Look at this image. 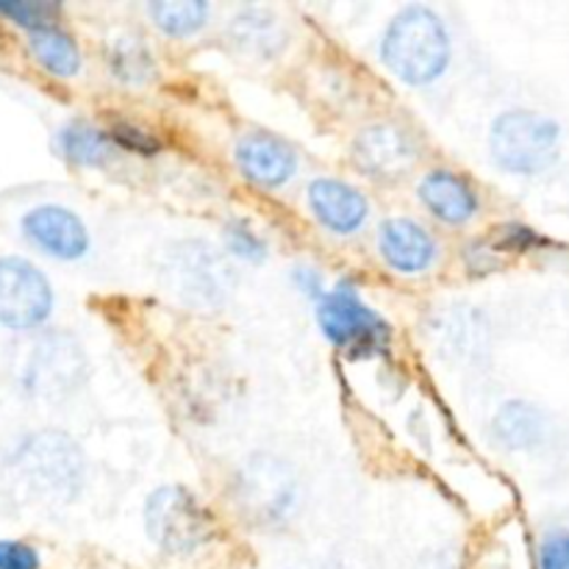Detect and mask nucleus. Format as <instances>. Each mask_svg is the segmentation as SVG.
I'll list each match as a JSON object with an SVG mask.
<instances>
[{
	"label": "nucleus",
	"instance_id": "3",
	"mask_svg": "<svg viewBox=\"0 0 569 569\" xmlns=\"http://www.w3.org/2000/svg\"><path fill=\"white\" fill-rule=\"evenodd\" d=\"M144 528L167 553H192L211 537V517L189 489L161 487L144 503Z\"/></svg>",
	"mask_w": 569,
	"mask_h": 569
},
{
	"label": "nucleus",
	"instance_id": "21",
	"mask_svg": "<svg viewBox=\"0 0 569 569\" xmlns=\"http://www.w3.org/2000/svg\"><path fill=\"white\" fill-rule=\"evenodd\" d=\"M109 137L111 142H114V148L131 150V153H139V156H153L156 150L161 148V142L153 137V133L144 131V128L131 126V122H120V126H114Z\"/></svg>",
	"mask_w": 569,
	"mask_h": 569
},
{
	"label": "nucleus",
	"instance_id": "2",
	"mask_svg": "<svg viewBox=\"0 0 569 569\" xmlns=\"http://www.w3.org/2000/svg\"><path fill=\"white\" fill-rule=\"evenodd\" d=\"M561 128L537 111H506L495 120L489 133V150L500 170L517 176H537L548 170L559 156Z\"/></svg>",
	"mask_w": 569,
	"mask_h": 569
},
{
	"label": "nucleus",
	"instance_id": "10",
	"mask_svg": "<svg viewBox=\"0 0 569 569\" xmlns=\"http://www.w3.org/2000/svg\"><path fill=\"white\" fill-rule=\"evenodd\" d=\"M378 244H381V256L387 259V264L403 276L428 270L437 259V242H433L431 233L417 222L403 220V217L383 222Z\"/></svg>",
	"mask_w": 569,
	"mask_h": 569
},
{
	"label": "nucleus",
	"instance_id": "14",
	"mask_svg": "<svg viewBox=\"0 0 569 569\" xmlns=\"http://www.w3.org/2000/svg\"><path fill=\"white\" fill-rule=\"evenodd\" d=\"M59 148L61 153H64V159H70L72 164H81V167H100L106 164V161L114 159L117 153L109 133L89 126V122L83 120H76L70 122V126L61 128Z\"/></svg>",
	"mask_w": 569,
	"mask_h": 569
},
{
	"label": "nucleus",
	"instance_id": "6",
	"mask_svg": "<svg viewBox=\"0 0 569 569\" xmlns=\"http://www.w3.org/2000/svg\"><path fill=\"white\" fill-rule=\"evenodd\" d=\"M50 311H53V289L44 272L17 256L0 259V326L11 331H28L42 326Z\"/></svg>",
	"mask_w": 569,
	"mask_h": 569
},
{
	"label": "nucleus",
	"instance_id": "24",
	"mask_svg": "<svg viewBox=\"0 0 569 569\" xmlns=\"http://www.w3.org/2000/svg\"><path fill=\"white\" fill-rule=\"evenodd\" d=\"M537 242L539 237L526 226H506L503 231H500V248L506 250H526L533 248Z\"/></svg>",
	"mask_w": 569,
	"mask_h": 569
},
{
	"label": "nucleus",
	"instance_id": "4",
	"mask_svg": "<svg viewBox=\"0 0 569 569\" xmlns=\"http://www.w3.org/2000/svg\"><path fill=\"white\" fill-rule=\"evenodd\" d=\"M317 320L322 333L353 356L376 353L389 339V326L365 306L353 283H337L317 298Z\"/></svg>",
	"mask_w": 569,
	"mask_h": 569
},
{
	"label": "nucleus",
	"instance_id": "19",
	"mask_svg": "<svg viewBox=\"0 0 569 569\" xmlns=\"http://www.w3.org/2000/svg\"><path fill=\"white\" fill-rule=\"evenodd\" d=\"M0 14L14 20L17 26L28 28V31H39V28L53 26L59 6L53 3H28V0H0Z\"/></svg>",
	"mask_w": 569,
	"mask_h": 569
},
{
	"label": "nucleus",
	"instance_id": "17",
	"mask_svg": "<svg viewBox=\"0 0 569 569\" xmlns=\"http://www.w3.org/2000/svg\"><path fill=\"white\" fill-rule=\"evenodd\" d=\"M156 28L167 37H189L200 31L209 17V6L203 0H156L148 6Z\"/></svg>",
	"mask_w": 569,
	"mask_h": 569
},
{
	"label": "nucleus",
	"instance_id": "8",
	"mask_svg": "<svg viewBox=\"0 0 569 569\" xmlns=\"http://www.w3.org/2000/svg\"><path fill=\"white\" fill-rule=\"evenodd\" d=\"M237 164L250 183L276 189L295 176L298 159L292 148L272 133H248L237 144Z\"/></svg>",
	"mask_w": 569,
	"mask_h": 569
},
{
	"label": "nucleus",
	"instance_id": "15",
	"mask_svg": "<svg viewBox=\"0 0 569 569\" xmlns=\"http://www.w3.org/2000/svg\"><path fill=\"white\" fill-rule=\"evenodd\" d=\"M28 48H31L33 59L42 64V70H48L56 78H72L78 72V67H81L78 44L72 42L70 33H64L56 26L31 31Z\"/></svg>",
	"mask_w": 569,
	"mask_h": 569
},
{
	"label": "nucleus",
	"instance_id": "12",
	"mask_svg": "<svg viewBox=\"0 0 569 569\" xmlns=\"http://www.w3.org/2000/svg\"><path fill=\"white\" fill-rule=\"evenodd\" d=\"M420 198L428 211L448 226H461L478 211V198L470 183L448 170L428 172L420 183Z\"/></svg>",
	"mask_w": 569,
	"mask_h": 569
},
{
	"label": "nucleus",
	"instance_id": "9",
	"mask_svg": "<svg viewBox=\"0 0 569 569\" xmlns=\"http://www.w3.org/2000/svg\"><path fill=\"white\" fill-rule=\"evenodd\" d=\"M309 206L317 220L333 233H356L367 220V198L337 178H317L309 187Z\"/></svg>",
	"mask_w": 569,
	"mask_h": 569
},
{
	"label": "nucleus",
	"instance_id": "11",
	"mask_svg": "<svg viewBox=\"0 0 569 569\" xmlns=\"http://www.w3.org/2000/svg\"><path fill=\"white\" fill-rule=\"evenodd\" d=\"M356 159L367 172L395 178L400 172L411 170V164L417 161V148L400 128L376 126L367 128L356 139Z\"/></svg>",
	"mask_w": 569,
	"mask_h": 569
},
{
	"label": "nucleus",
	"instance_id": "1",
	"mask_svg": "<svg viewBox=\"0 0 569 569\" xmlns=\"http://www.w3.org/2000/svg\"><path fill=\"white\" fill-rule=\"evenodd\" d=\"M381 59L411 87L437 81L450 61V37L442 17L433 14L428 6H406L383 33Z\"/></svg>",
	"mask_w": 569,
	"mask_h": 569
},
{
	"label": "nucleus",
	"instance_id": "13",
	"mask_svg": "<svg viewBox=\"0 0 569 569\" xmlns=\"http://www.w3.org/2000/svg\"><path fill=\"white\" fill-rule=\"evenodd\" d=\"M495 439L509 450H528L533 445L542 442L545 420L539 415L537 406L522 403V400H511L495 417Z\"/></svg>",
	"mask_w": 569,
	"mask_h": 569
},
{
	"label": "nucleus",
	"instance_id": "5",
	"mask_svg": "<svg viewBox=\"0 0 569 569\" xmlns=\"http://www.w3.org/2000/svg\"><path fill=\"white\" fill-rule=\"evenodd\" d=\"M26 481L48 498L67 500L78 492L83 478V456L64 433H37L17 453Z\"/></svg>",
	"mask_w": 569,
	"mask_h": 569
},
{
	"label": "nucleus",
	"instance_id": "20",
	"mask_svg": "<svg viewBox=\"0 0 569 569\" xmlns=\"http://www.w3.org/2000/svg\"><path fill=\"white\" fill-rule=\"evenodd\" d=\"M226 244L233 256H239L242 261H261L267 256L264 242L253 233V228L248 222L237 220L231 226H226Z\"/></svg>",
	"mask_w": 569,
	"mask_h": 569
},
{
	"label": "nucleus",
	"instance_id": "23",
	"mask_svg": "<svg viewBox=\"0 0 569 569\" xmlns=\"http://www.w3.org/2000/svg\"><path fill=\"white\" fill-rule=\"evenodd\" d=\"M42 559L37 550L26 542H9L0 539V569H39Z\"/></svg>",
	"mask_w": 569,
	"mask_h": 569
},
{
	"label": "nucleus",
	"instance_id": "22",
	"mask_svg": "<svg viewBox=\"0 0 569 569\" xmlns=\"http://www.w3.org/2000/svg\"><path fill=\"white\" fill-rule=\"evenodd\" d=\"M539 569H569V531H553L542 539Z\"/></svg>",
	"mask_w": 569,
	"mask_h": 569
},
{
	"label": "nucleus",
	"instance_id": "7",
	"mask_svg": "<svg viewBox=\"0 0 569 569\" xmlns=\"http://www.w3.org/2000/svg\"><path fill=\"white\" fill-rule=\"evenodd\" d=\"M22 233L44 250L48 256L61 261L81 259L89 250V231L76 211L64 206H37L22 220Z\"/></svg>",
	"mask_w": 569,
	"mask_h": 569
},
{
	"label": "nucleus",
	"instance_id": "16",
	"mask_svg": "<svg viewBox=\"0 0 569 569\" xmlns=\"http://www.w3.org/2000/svg\"><path fill=\"white\" fill-rule=\"evenodd\" d=\"M231 37L237 42V48L253 50L259 56H270L281 48L283 33L278 28V20L270 11L261 9H248L239 17H233L231 22Z\"/></svg>",
	"mask_w": 569,
	"mask_h": 569
},
{
	"label": "nucleus",
	"instance_id": "18",
	"mask_svg": "<svg viewBox=\"0 0 569 569\" xmlns=\"http://www.w3.org/2000/svg\"><path fill=\"white\" fill-rule=\"evenodd\" d=\"M111 70L126 83H144L153 76V56L139 39H122L111 50Z\"/></svg>",
	"mask_w": 569,
	"mask_h": 569
}]
</instances>
